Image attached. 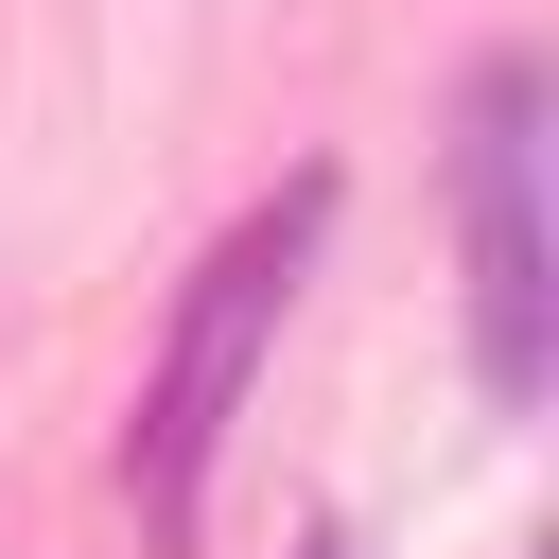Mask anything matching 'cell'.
Returning <instances> with one entry per match:
<instances>
[{
  "label": "cell",
  "mask_w": 559,
  "mask_h": 559,
  "mask_svg": "<svg viewBox=\"0 0 559 559\" xmlns=\"http://www.w3.org/2000/svg\"><path fill=\"white\" fill-rule=\"evenodd\" d=\"M314 227H332V175L262 192V210L192 262V297H175V332H157V384H140V419H122V489H140V524H157V559H175V542H192V507H210V454H227V419H245V384H262L280 314H297Z\"/></svg>",
  "instance_id": "6da1fadb"
},
{
  "label": "cell",
  "mask_w": 559,
  "mask_h": 559,
  "mask_svg": "<svg viewBox=\"0 0 559 559\" xmlns=\"http://www.w3.org/2000/svg\"><path fill=\"white\" fill-rule=\"evenodd\" d=\"M542 87L524 70H489V105H472V367H489V402H542Z\"/></svg>",
  "instance_id": "7a4b0ae2"
},
{
  "label": "cell",
  "mask_w": 559,
  "mask_h": 559,
  "mask_svg": "<svg viewBox=\"0 0 559 559\" xmlns=\"http://www.w3.org/2000/svg\"><path fill=\"white\" fill-rule=\"evenodd\" d=\"M297 559H349V542H297Z\"/></svg>",
  "instance_id": "3957f363"
}]
</instances>
